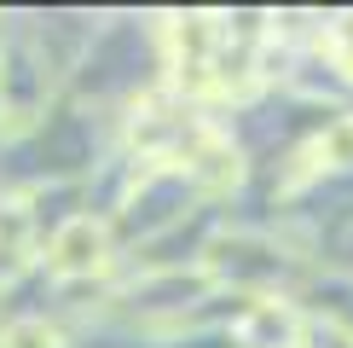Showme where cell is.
Listing matches in <instances>:
<instances>
[{"instance_id":"obj_3","label":"cell","mask_w":353,"mask_h":348,"mask_svg":"<svg viewBox=\"0 0 353 348\" xmlns=\"http://www.w3.org/2000/svg\"><path fill=\"white\" fill-rule=\"evenodd\" d=\"M0 348H64V331L47 325L41 313H12L0 319Z\"/></svg>"},{"instance_id":"obj_2","label":"cell","mask_w":353,"mask_h":348,"mask_svg":"<svg viewBox=\"0 0 353 348\" xmlns=\"http://www.w3.org/2000/svg\"><path fill=\"white\" fill-rule=\"evenodd\" d=\"M238 342L243 348H296V313L278 302H255L238 319Z\"/></svg>"},{"instance_id":"obj_1","label":"cell","mask_w":353,"mask_h":348,"mask_svg":"<svg viewBox=\"0 0 353 348\" xmlns=\"http://www.w3.org/2000/svg\"><path fill=\"white\" fill-rule=\"evenodd\" d=\"M110 261V232L105 221H93V215H76L70 226H58L47 238V273L58 284H76V279H93L99 267Z\"/></svg>"}]
</instances>
